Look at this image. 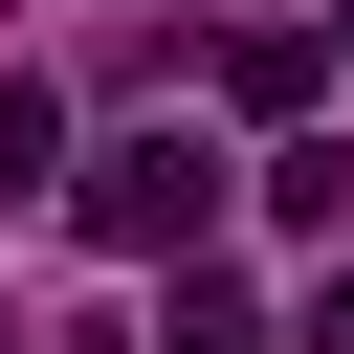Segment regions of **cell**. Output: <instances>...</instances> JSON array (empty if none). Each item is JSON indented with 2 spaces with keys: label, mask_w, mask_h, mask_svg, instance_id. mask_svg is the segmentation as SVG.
Masks as SVG:
<instances>
[{
  "label": "cell",
  "mask_w": 354,
  "mask_h": 354,
  "mask_svg": "<svg viewBox=\"0 0 354 354\" xmlns=\"http://www.w3.org/2000/svg\"><path fill=\"white\" fill-rule=\"evenodd\" d=\"M266 221L332 243V221H354V133H288V155H266Z\"/></svg>",
  "instance_id": "cell-3"
},
{
  "label": "cell",
  "mask_w": 354,
  "mask_h": 354,
  "mask_svg": "<svg viewBox=\"0 0 354 354\" xmlns=\"http://www.w3.org/2000/svg\"><path fill=\"white\" fill-rule=\"evenodd\" d=\"M133 354H266V310H243V288H221V266H177V288H155V332H133Z\"/></svg>",
  "instance_id": "cell-4"
},
{
  "label": "cell",
  "mask_w": 354,
  "mask_h": 354,
  "mask_svg": "<svg viewBox=\"0 0 354 354\" xmlns=\"http://www.w3.org/2000/svg\"><path fill=\"white\" fill-rule=\"evenodd\" d=\"M0 199H88V177H66V111H44V88H0Z\"/></svg>",
  "instance_id": "cell-5"
},
{
  "label": "cell",
  "mask_w": 354,
  "mask_h": 354,
  "mask_svg": "<svg viewBox=\"0 0 354 354\" xmlns=\"http://www.w3.org/2000/svg\"><path fill=\"white\" fill-rule=\"evenodd\" d=\"M0 354H22V310H0Z\"/></svg>",
  "instance_id": "cell-7"
},
{
  "label": "cell",
  "mask_w": 354,
  "mask_h": 354,
  "mask_svg": "<svg viewBox=\"0 0 354 354\" xmlns=\"http://www.w3.org/2000/svg\"><path fill=\"white\" fill-rule=\"evenodd\" d=\"M310 88H332V22H243V44H221V111L310 133Z\"/></svg>",
  "instance_id": "cell-2"
},
{
  "label": "cell",
  "mask_w": 354,
  "mask_h": 354,
  "mask_svg": "<svg viewBox=\"0 0 354 354\" xmlns=\"http://www.w3.org/2000/svg\"><path fill=\"white\" fill-rule=\"evenodd\" d=\"M310 354H354V266H332V288H310Z\"/></svg>",
  "instance_id": "cell-6"
},
{
  "label": "cell",
  "mask_w": 354,
  "mask_h": 354,
  "mask_svg": "<svg viewBox=\"0 0 354 354\" xmlns=\"http://www.w3.org/2000/svg\"><path fill=\"white\" fill-rule=\"evenodd\" d=\"M221 199H266V177H221V133H111L66 221H88L111 266H199V221H221Z\"/></svg>",
  "instance_id": "cell-1"
}]
</instances>
